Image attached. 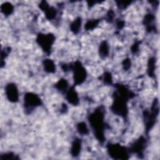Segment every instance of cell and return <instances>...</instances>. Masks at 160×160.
Instances as JSON below:
<instances>
[{
    "instance_id": "277c9868",
    "label": "cell",
    "mask_w": 160,
    "mask_h": 160,
    "mask_svg": "<svg viewBox=\"0 0 160 160\" xmlns=\"http://www.w3.org/2000/svg\"><path fill=\"white\" fill-rule=\"evenodd\" d=\"M6 97L12 102H16L19 98V93L17 87L14 84H9L6 88Z\"/></svg>"
},
{
    "instance_id": "52a82bcc",
    "label": "cell",
    "mask_w": 160,
    "mask_h": 160,
    "mask_svg": "<svg viewBox=\"0 0 160 160\" xmlns=\"http://www.w3.org/2000/svg\"><path fill=\"white\" fill-rule=\"evenodd\" d=\"M2 11L5 15H11L13 12V6L9 3H6L2 6Z\"/></svg>"
},
{
    "instance_id": "ba28073f",
    "label": "cell",
    "mask_w": 160,
    "mask_h": 160,
    "mask_svg": "<svg viewBox=\"0 0 160 160\" xmlns=\"http://www.w3.org/2000/svg\"><path fill=\"white\" fill-rule=\"evenodd\" d=\"M109 52V48L108 44L106 42H103L100 45V53L101 54V56H107Z\"/></svg>"
},
{
    "instance_id": "8fae6325",
    "label": "cell",
    "mask_w": 160,
    "mask_h": 160,
    "mask_svg": "<svg viewBox=\"0 0 160 160\" xmlns=\"http://www.w3.org/2000/svg\"><path fill=\"white\" fill-rule=\"evenodd\" d=\"M78 131L80 133L83 134H86L88 133V130L86 124L84 123H80L78 125Z\"/></svg>"
},
{
    "instance_id": "7c38bea8",
    "label": "cell",
    "mask_w": 160,
    "mask_h": 160,
    "mask_svg": "<svg viewBox=\"0 0 160 160\" xmlns=\"http://www.w3.org/2000/svg\"><path fill=\"white\" fill-rule=\"evenodd\" d=\"M57 87L60 90H62L63 89H66L67 88V83L65 80H61L58 83H57Z\"/></svg>"
},
{
    "instance_id": "5b68a950",
    "label": "cell",
    "mask_w": 160,
    "mask_h": 160,
    "mask_svg": "<svg viewBox=\"0 0 160 160\" xmlns=\"http://www.w3.org/2000/svg\"><path fill=\"white\" fill-rule=\"evenodd\" d=\"M67 100L70 103L77 104L78 102V94L74 90H70L67 93Z\"/></svg>"
},
{
    "instance_id": "7a4b0ae2",
    "label": "cell",
    "mask_w": 160,
    "mask_h": 160,
    "mask_svg": "<svg viewBox=\"0 0 160 160\" xmlns=\"http://www.w3.org/2000/svg\"><path fill=\"white\" fill-rule=\"evenodd\" d=\"M38 41L43 49L47 51L51 49V46L54 42V36L51 35H39L38 37Z\"/></svg>"
},
{
    "instance_id": "9c48e42d",
    "label": "cell",
    "mask_w": 160,
    "mask_h": 160,
    "mask_svg": "<svg viewBox=\"0 0 160 160\" xmlns=\"http://www.w3.org/2000/svg\"><path fill=\"white\" fill-rule=\"evenodd\" d=\"M81 18H77L71 25V31H73L74 33H77L79 30V29H80V26H81Z\"/></svg>"
},
{
    "instance_id": "8992f818",
    "label": "cell",
    "mask_w": 160,
    "mask_h": 160,
    "mask_svg": "<svg viewBox=\"0 0 160 160\" xmlns=\"http://www.w3.org/2000/svg\"><path fill=\"white\" fill-rule=\"evenodd\" d=\"M44 66H45V69L46 70V71L49 73H52V72L55 71V63L50 60H46L45 61Z\"/></svg>"
},
{
    "instance_id": "30bf717a",
    "label": "cell",
    "mask_w": 160,
    "mask_h": 160,
    "mask_svg": "<svg viewBox=\"0 0 160 160\" xmlns=\"http://www.w3.org/2000/svg\"><path fill=\"white\" fill-rule=\"evenodd\" d=\"M80 148H81V142L79 141V140L74 141V142L73 143V146L71 148L73 154L74 155H78L80 152Z\"/></svg>"
},
{
    "instance_id": "6da1fadb",
    "label": "cell",
    "mask_w": 160,
    "mask_h": 160,
    "mask_svg": "<svg viewBox=\"0 0 160 160\" xmlns=\"http://www.w3.org/2000/svg\"><path fill=\"white\" fill-rule=\"evenodd\" d=\"M74 70V79L77 83L80 84L84 81L87 77V73L83 66L80 63H76L73 68Z\"/></svg>"
},
{
    "instance_id": "3957f363",
    "label": "cell",
    "mask_w": 160,
    "mask_h": 160,
    "mask_svg": "<svg viewBox=\"0 0 160 160\" xmlns=\"http://www.w3.org/2000/svg\"><path fill=\"white\" fill-rule=\"evenodd\" d=\"M25 101L27 108H33L41 104V100L37 95L33 93H28L25 96Z\"/></svg>"
}]
</instances>
